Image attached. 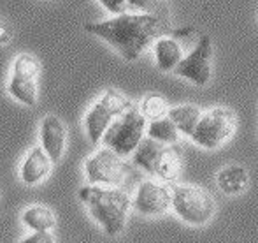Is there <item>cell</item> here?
<instances>
[{
  "label": "cell",
  "mask_w": 258,
  "mask_h": 243,
  "mask_svg": "<svg viewBox=\"0 0 258 243\" xmlns=\"http://www.w3.org/2000/svg\"><path fill=\"white\" fill-rule=\"evenodd\" d=\"M41 72V64L30 53H21L13 62V76L7 85V92L18 103L25 106L37 104V76Z\"/></svg>",
  "instance_id": "9"
},
{
  "label": "cell",
  "mask_w": 258,
  "mask_h": 243,
  "mask_svg": "<svg viewBox=\"0 0 258 243\" xmlns=\"http://www.w3.org/2000/svg\"><path fill=\"white\" fill-rule=\"evenodd\" d=\"M202 113L204 111L197 104H177V106H170V111L167 117L177 127L181 136H186L191 139L199 122H201Z\"/></svg>",
  "instance_id": "16"
},
{
  "label": "cell",
  "mask_w": 258,
  "mask_h": 243,
  "mask_svg": "<svg viewBox=\"0 0 258 243\" xmlns=\"http://www.w3.org/2000/svg\"><path fill=\"white\" fill-rule=\"evenodd\" d=\"M85 30L111 44L126 62L137 60L158 39L170 35V25L158 13H126L104 21H92Z\"/></svg>",
  "instance_id": "1"
},
{
  "label": "cell",
  "mask_w": 258,
  "mask_h": 243,
  "mask_svg": "<svg viewBox=\"0 0 258 243\" xmlns=\"http://www.w3.org/2000/svg\"><path fill=\"white\" fill-rule=\"evenodd\" d=\"M132 108V101L125 93L114 88L105 90L85 115V130L90 143L93 147L102 143V137L105 136L109 127Z\"/></svg>",
  "instance_id": "4"
},
{
  "label": "cell",
  "mask_w": 258,
  "mask_h": 243,
  "mask_svg": "<svg viewBox=\"0 0 258 243\" xmlns=\"http://www.w3.org/2000/svg\"><path fill=\"white\" fill-rule=\"evenodd\" d=\"M216 185L223 194H242L249 185V173L241 164H228L216 173Z\"/></svg>",
  "instance_id": "15"
},
{
  "label": "cell",
  "mask_w": 258,
  "mask_h": 243,
  "mask_svg": "<svg viewBox=\"0 0 258 243\" xmlns=\"http://www.w3.org/2000/svg\"><path fill=\"white\" fill-rule=\"evenodd\" d=\"M146 137L163 144H176L179 141L181 134L177 130V127L172 123V120L169 117H165L155 122H148Z\"/></svg>",
  "instance_id": "18"
},
{
  "label": "cell",
  "mask_w": 258,
  "mask_h": 243,
  "mask_svg": "<svg viewBox=\"0 0 258 243\" xmlns=\"http://www.w3.org/2000/svg\"><path fill=\"white\" fill-rule=\"evenodd\" d=\"M139 111L148 122H155L160 118H165L170 111V106L167 103L165 97H162L160 93H148L143 101H141Z\"/></svg>",
  "instance_id": "19"
},
{
  "label": "cell",
  "mask_w": 258,
  "mask_h": 243,
  "mask_svg": "<svg viewBox=\"0 0 258 243\" xmlns=\"http://www.w3.org/2000/svg\"><path fill=\"white\" fill-rule=\"evenodd\" d=\"M11 41V32L6 25L0 21V44H6V42Z\"/></svg>",
  "instance_id": "22"
},
{
  "label": "cell",
  "mask_w": 258,
  "mask_h": 243,
  "mask_svg": "<svg viewBox=\"0 0 258 243\" xmlns=\"http://www.w3.org/2000/svg\"><path fill=\"white\" fill-rule=\"evenodd\" d=\"M132 208L144 217L165 215L172 208V188L158 180H144L137 187Z\"/></svg>",
  "instance_id": "11"
},
{
  "label": "cell",
  "mask_w": 258,
  "mask_h": 243,
  "mask_svg": "<svg viewBox=\"0 0 258 243\" xmlns=\"http://www.w3.org/2000/svg\"><path fill=\"white\" fill-rule=\"evenodd\" d=\"M100 6L105 7L107 13L114 16H123L130 11V0H100Z\"/></svg>",
  "instance_id": "20"
},
{
  "label": "cell",
  "mask_w": 258,
  "mask_h": 243,
  "mask_svg": "<svg viewBox=\"0 0 258 243\" xmlns=\"http://www.w3.org/2000/svg\"><path fill=\"white\" fill-rule=\"evenodd\" d=\"M146 129L148 120L141 115L139 108L134 106L109 127L105 136L102 137V144L125 159L136 154V150L141 147Z\"/></svg>",
  "instance_id": "7"
},
{
  "label": "cell",
  "mask_w": 258,
  "mask_h": 243,
  "mask_svg": "<svg viewBox=\"0 0 258 243\" xmlns=\"http://www.w3.org/2000/svg\"><path fill=\"white\" fill-rule=\"evenodd\" d=\"M67 144V129L56 115H48L41 122V147L53 162H58Z\"/></svg>",
  "instance_id": "12"
},
{
  "label": "cell",
  "mask_w": 258,
  "mask_h": 243,
  "mask_svg": "<svg viewBox=\"0 0 258 243\" xmlns=\"http://www.w3.org/2000/svg\"><path fill=\"white\" fill-rule=\"evenodd\" d=\"M20 243H54V238L51 233H32Z\"/></svg>",
  "instance_id": "21"
},
{
  "label": "cell",
  "mask_w": 258,
  "mask_h": 243,
  "mask_svg": "<svg viewBox=\"0 0 258 243\" xmlns=\"http://www.w3.org/2000/svg\"><path fill=\"white\" fill-rule=\"evenodd\" d=\"M132 162L158 182L170 183L179 175L181 152L176 144H163L144 137L141 147L132 155Z\"/></svg>",
  "instance_id": "3"
},
{
  "label": "cell",
  "mask_w": 258,
  "mask_h": 243,
  "mask_svg": "<svg viewBox=\"0 0 258 243\" xmlns=\"http://www.w3.org/2000/svg\"><path fill=\"white\" fill-rule=\"evenodd\" d=\"M172 210L184 224L206 226L216 213V201L199 185H174L172 187Z\"/></svg>",
  "instance_id": "5"
},
{
  "label": "cell",
  "mask_w": 258,
  "mask_h": 243,
  "mask_svg": "<svg viewBox=\"0 0 258 243\" xmlns=\"http://www.w3.org/2000/svg\"><path fill=\"white\" fill-rule=\"evenodd\" d=\"M153 55H155L156 67L163 72H174L177 69V65L186 57L183 52V46L172 35H165V37L158 39L155 42Z\"/></svg>",
  "instance_id": "14"
},
{
  "label": "cell",
  "mask_w": 258,
  "mask_h": 243,
  "mask_svg": "<svg viewBox=\"0 0 258 243\" xmlns=\"http://www.w3.org/2000/svg\"><path fill=\"white\" fill-rule=\"evenodd\" d=\"M235 129H237L235 111L228 106H213L202 113L191 141L206 150H216L234 136Z\"/></svg>",
  "instance_id": "6"
},
{
  "label": "cell",
  "mask_w": 258,
  "mask_h": 243,
  "mask_svg": "<svg viewBox=\"0 0 258 243\" xmlns=\"http://www.w3.org/2000/svg\"><path fill=\"white\" fill-rule=\"evenodd\" d=\"M51 168H53V161L44 152V148L34 147V148H30V152L27 154L25 161L21 162L20 178H21V182L27 185H37L49 175Z\"/></svg>",
  "instance_id": "13"
},
{
  "label": "cell",
  "mask_w": 258,
  "mask_h": 243,
  "mask_svg": "<svg viewBox=\"0 0 258 243\" xmlns=\"http://www.w3.org/2000/svg\"><path fill=\"white\" fill-rule=\"evenodd\" d=\"M79 199L86 205L92 219L104 229L105 234L116 236L126 226L132 210V199L121 188L85 185L79 190Z\"/></svg>",
  "instance_id": "2"
},
{
  "label": "cell",
  "mask_w": 258,
  "mask_h": 243,
  "mask_svg": "<svg viewBox=\"0 0 258 243\" xmlns=\"http://www.w3.org/2000/svg\"><path fill=\"white\" fill-rule=\"evenodd\" d=\"M174 74L190 81L195 86H206L213 76V41L202 35L190 53L183 59Z\"/></svg>",
  "instance_id": "10"
},
{
  "label": "cell",
  "mask_w": 258,
  "mask_h": 243,
  "mask_svg": "<svg viewBox=\"0 0 258 243\" xmlns=\"http://www.w3.org/2000/svg\"><path fill=\"white\" fill-rule=\"evenodd\" d=\"M85 175L88 185L119 188L130 175V164L109 148H99L85 161Z\"/></svg>",
  "instance_id": "8"
},
{
  "label": "cell",
  "mask_w": 258,
  "mask_h": 243,
  "mask_svg": "<svg viewBox=\"0 0 258 243\" xmlns=\"http://www.w3.org/2000/svg\"><path fill=\"white\" fill-rule=\"evenodd\" d=\"M21 222L34 233H49L56 226V217L48 206L32 205L21 213Z\"/></svg>",
  "instance_id": "17"
}]
</instances>
